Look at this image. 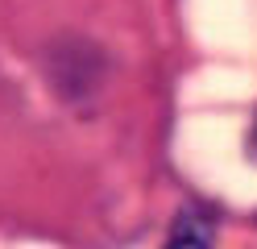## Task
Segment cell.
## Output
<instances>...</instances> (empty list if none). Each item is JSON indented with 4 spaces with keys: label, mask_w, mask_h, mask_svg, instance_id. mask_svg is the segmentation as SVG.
Returning <instances> with one entry per match:
<instances>
[{
    "label": "cell",
    "mask_w": 257,
    "mask_h": 249,
    "mask_svg": "<svg viewBox=\"0 0 257 249\" xmlns=\"http://www.w3.org/2000/svg\"><path fill=\"white\" fill-rule=\"evenodd\" d=\"M166 249H207V241H199V237H187V232H183V237H174Z\"/></svg>",
    "instance_id": "cell-1"
}]
</instances>
